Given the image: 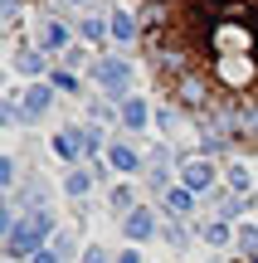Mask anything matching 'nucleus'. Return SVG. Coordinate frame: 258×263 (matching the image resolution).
<instances>
[{"mask_svg": "<svg viewBox=\"0 0 258 263\" xmlns=\"http://www.w3.org/2000/svg\"><path fill=\"white\" fill-rule=\"evenodd\" d=\"M146 49L181 107L258 137V0H146Z\"/></svg>", "mask_w": 258, "mask_h": 263, "instance_id": "1", "label": "nucleus"}]
</instances>
